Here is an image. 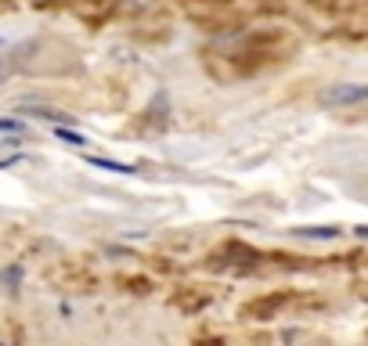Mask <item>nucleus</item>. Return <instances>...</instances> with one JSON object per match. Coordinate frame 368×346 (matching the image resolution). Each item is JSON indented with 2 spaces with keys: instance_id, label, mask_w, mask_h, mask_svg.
Listing matches in <instances>:
<instances>
[{
  "instance_id": "9",
  "label": "nucleus",
  "mask_w": 368,
  "mask_h": 346,
  "mask_svg": "<svg viewBox=\"0 0 368 346\" xmlns=\"http://www.w3.org/2000/svg\"><path fill=\"white\" fill-rule=\"evenodd\" d=\"M127 4H137L141 8V4H148V0H127Z\"/></svg>"
},
{
  "instance_id": "7",
  "label": "nucleus",
  "mask_w": 368,
  "mask_h": 346,
  "mask_svg": "<svg viewBox=\"0 0 368 346\" xmlns=\"http://www.w3.org/2000/svg\"><path fill=\"white\" fill-rule=\"evenodd\" d=\"M58 137H61V141H69V144H87V141H83V137H76L73 130H58Z\"/></svg>"
},
{
  "instance_id": "5",
  "label": "nucleus",
  "mask_w": 368,
  "mask_h": 346,
  "mask_svg": "<svg viewBox=\"0 0 368 346\" xmlns=\"http://www.w3.org/2000/svg\"><path fill=\"white\" fill-rule=\"evenodd\" d=\"M94 166H105V170H116V173H130V166H123V163H112V159H90Z\"/></svg>"
},
{
  "instance_id": "2",
  "label": "nucleus",
  "mask_w": 368,
  "mask_h": 346,
  "mask_svg": "<svg viewBox=\"0 0 368 346\" xmlns=\"http://www.w3.org/2000/svg\"><path fill=\"white\" fill-rule=\"evenodd\" d=\"M293 235L296 238H336V235H340V228H296Z\"/></svg>"
},
{
  "instance_id": "8",
  "label": "nucleus",
  "mask_w": 368,
  "mask_h": 346,
  "mask_svg": "<svg viewBox=\"0 0 368 346\" xmlns=\"http://www.w3.org/2000/svg\"><path fill=\"white\" fill-rule=\"evenodd\" d=\"M18 278H22V271H18V267H11V271H4V281H8V285H11V289L18 285Z\"/></svg>"
},
{
  "instance_id": "3",
  "label": "nucleus",
  "mask_w": 368,
  "mask_h": 346,
  "mask_svg": "<svg viewBox=\"0 0 368 346\" xmlns=\"http://www.w3.org/2000/svg\"><path fill=\"white\" fill-rule=\"evenodd\" d=\"M29 112H33V116H40V119H47V123H69V116H66V112H54V109H40V105H29Z\"/></svg>"
},
{
  "instance_id": "10",
  "label": "nucleus",
  "mask_w": 368,
  "mask_h": 346,
  "mask_svg": "<svg viewBox=\"0 0 368 346\" xmlns=\"http://www.w3.org/2000/svg\"><path fill=\"white\" fill-rule=\"evenodd\" d=\"M357 235H361V238H368V228H357Z\"/></svg>"
},
{
  "instance_id": "6",
  "label": "nucleus",
  "mask_w": 368,
  "mask_h": 346,
  "mask_svg": "<svg viewBox=\"0 0 368 346\" xmlns=\"http://www.w3.org/2000/svg\"><path fill=\"white\" fill-rule=\"evenodd\" d=\"M0 130H11V134H22V123H18V119H0Z\"/></svg>"
},
{
  "instance_id": "4",
  "label": "nucleus",
  "mask_w": 368,
  "mask_h": 346,
  "mask_svg": "<svg viewBox=\"0 0 368 346\" xmlns=\"http://www.w3.org/2000/svg\"><path fill=\"white\" fill-rule=\"evenodd\" d=\"M15 69H18V66H15V58H11V54H0V83L11 80V76H15Z\"/></svg>"
},
{
  "instance_id": "1",
  "label": "nucleus",
  "mask_w": 368,
  "mask_h": 346,
  "mask_svg": "<svg viewBox=\"0 0 368 346\" xmlns=\"http://www.w3.org/2000/svg\"><path fill=\"white\" fill-rule=\"evenodd\" d=\"M318 105L325 109H350V105H368V83H336L318 94Z\"/></svg>"
}]
</instances>
